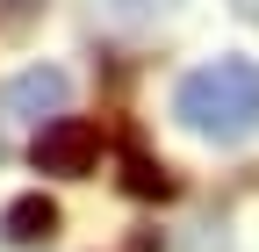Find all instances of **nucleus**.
<instances>
[{
    "mask_svg": "<svg viewBox=\"0 0 259 252\" xmlns=\"http://www.w3.org/2000/svg\"><path fill=\"white\" fill-rule=\"evenodd\" d=\"M173 115L187 122L194 137L238 144L259 130V65L252 58H216V65H194L173 87Z\"/></svg>",
    "mask_w": 259,
    "mask_h": 252,
    "instance_id": "1",
    "label": "nucleus"
},
{
    "mask_svg": "<svg viewBox=\"0 0 259 252\" xmlns=\"http://www.w3.org/2000/svg\"><path fill=\"white\" fill-rule=\"evenodd\" d=\"M29 159H36V173H58V180L94 173V159H101V122H94V115H58V122H44Z\"/></svg>",
    "mask_w": 259,
    "mask_h": 252,
    "instance_id": "2",
    "label": "nucleus"
},
{
    "mask_svg": "<svg viewBox=\"0 0 259 252\" xmlns=\"http://www.w3.org/2000/svg\"><path fill=\"white\" fill-rule=\"evenodd\" d=\"M65 101H72V79H65L58 65H29V72H15L8 87H0V115H22V122H58L65 115Z\"/></svg>",
    "mask_w": 259,
    "mask_h": 252,
    "instance_id": "3",
    "label": "nucleus"
},
{
    "mask_svg": "<svg viewBox=\"0 0 259 252\" xmlns=\"http://www.w3.org/2000/svg\"><path fill=\"white\" fill-rule=\"evenodd\" d=\"M0 238L8 245H51L58 238V202L51 195H15L0 209Z\"/></svg>",
    "mask_w": 259,
    "mask_h": 252,
    "instance_id": "4",
    "label": "nucleus"
},
{
    "mask_svg": "<svg viewBox=\"0 0 259 252\" xmlns=\"http://www.w3.org/2000/svg\"><path fill=\"white\" fill-rule=\"evenodd\" d=\"M180 8V0H94V15H101L108 29H158Z\"/></svg>",
    "mask_w": 259,
    "mask_h": 252,
    "instance_id": "5",
    "label": "nucleus"
},
{
    "mask_svg": "<svg viewBox=\"0 0 259 252\" xmlns=\"http://www.w3.org/2000/svg\"><path fill=\"white\" fill-rule=\"evenodd\" d=\"M122 187H130V195H144V202H151V195H173V173H166V166H151L144 151L130 144V151H122Z\"/></svg>",
    "mask_w": 259,
    "mask_h": 252,
    "instance_id": "6",
    "label": "nucleus"
},
{
    "mask_svg": "<svg viewBox=\"0 0 259 252\" xmlns=\"http://www.w3.org/2000/svg\"><path fill=\"white\" fill-rule=\"evenodd\" d=\"M238 15H245V22H259V0H238Z\"/></svg>",
    "mask_w": 259,
    "mask_h": 252,
    "instance_id": "7",
    "label": "nucleus"
}]
</instances>
